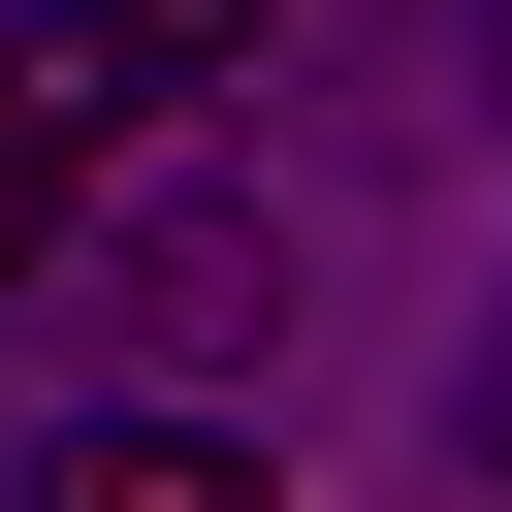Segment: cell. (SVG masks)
I'll use <instances>...</instances> for the list:
<instances>
[{
    "instance_id": "1",
    "label": "cell",
    "mask_w": 512,
    "mask_h": 512,
    "mask_svg": "<svg viewBox=\"0 0 512 512\" xmlns=\"http://www.w3.org/2000/svg\"><path fill=\"white\" fill-rule=\"evenodd\" d=\"M224 64H256V0H32V32H0V96H32L64 160L160 128V96H224Z\"/></svg>"
},
{
    "instance_id": "2",
    "label": "cell",
    "mask_w": 512,
    "mask_h": 512,
    "mask_svg": "<svg viewBox=\"0 0 512 512\" xmlns=\"http://www.w3.org/2000/svg\"><path fill=\"white\" fill-rule=\"evenodd\" d=\"M32 512H256V448H224V416H64Z\"/></svg>"
},
{
    "instance_id": "3",
    "label": "cell",
    "mask_w": 512,
    "mask_h": 512,
    "mask_svg": "<svg viewBox=\"0 0 512 512\" xmlns=\"http://www.w3.org/2000/svg\"><path fill=\"white\" fill-rule=\"evenodd\" d=\"M32 256H64V128L0 96V288H32Z\"/></svg>"
}]
</instances>
